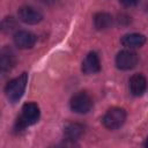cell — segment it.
I'll use <instances>...</instances> for the list:
<instances>
[{"label": "cell", "instance_id": "6da1fadb", "mask_svg": "<svg viewBox=\"0 0 148 148\" xmlns=\"http://www.w3.org/2000/svg\"><path fill=\"white\" fill-rule=\"evenodd\" d=\"M27 82H28V74L22 73L20 76L10 80L7 83V86L5 88V92H6V96L9 99V102L16 103L21 99V97L24 94Z\"/></svg>", "mask_w": 148, "mask_h": 148}, {"label": "cell", "instance_id": "7a4b0ae2", "mask_svg": "<svg viewBox=\"0 0 148 148\" xmlns=\"http://www.w3.org/2000/svg\"><path fill=\"white\" fill-rule=\"evenodd\" d=\"M39 119V108L36 103H25L22 106V114L15 124L16 131H22L29 125H34Z\"/></svg>", "mask_w": 148, "mask_h": 148}, {"label": "cell", "instance_id": "3957f363", "mask_svg": "<svg viewBox=\"0 0 148 148\" xmlns=\"http://www.w3.org/2000/svg\"><path fill=\"white\" fill-rule=\"evenodd\" d=\"M126 120V112L120 108H111L104 114L102 121L103 125L109 130H117L124 125Z\"/></svg>", "mask_w": 148, "mask_h": 148}, {"label": "cell", "instance_id": "277c9868", "mask_svg": "<svg viewBox=\"0 0 148 148\" xmlns=\"http://www.w3.org/2000/svg\"><path fill=\"white\" fill-rule=\"evenodd\" d=\"M91 108L92 98L84 91H79L71 98V109L76 113H87Z\"/></svg>", "mask_w": 148, "mask_h": 148}, {"label": "cell", "instance_id": "5b68a950", "mask_svg": "<svg viewBox=\"0 0 148 148\" xmlns=\"http://www.w3.org/2000/svg\"><path fill=\"white\" fill-rule=\"evenodd\" d=\"M138 64V54L130 50L120 51L116 57V65L119 69L127 71L135 67Z\"/></svg>", "mask_w": 148, "mask_h": 148}, {"label": "cell", "instance_id": "8992f818", "mask_svg": "<svg viewBox=\"0 0 148 148\" xmlns=\"http://www.w3.org/2000/svg\"><path fill=\"white\" fill-rule=\"evenodd\" d=\"M18 18L28 24H36L42 21L43 15L39 10L31 6H23L18 9Z\"/></svg>", "mask_w": 148, "mask_h": 148}, {"label": "cell", "instance_id": "52a82bcc", "mask_svg": "<svg viewBox=\"0 0 148 148\" xmlns=\"http://www.w3.org/2000/svg\"><path fill=\"white\" fill-rule=\"evenodd\" d=\"M14 43L20 49H31L36 43V36L27 30H20L14 35Z\"/></svg>", "mask_w": 148, "mask_h": 148}, {"label": "cell", "instance_id": "ba28073f", "mask_svg": "<svg viewBox=\"0 0 148 148\" xmlns=\"http://www.w3.org/2000/svg\"><path fill=\"white\" fill-rule=\"evenodd\" d=\"M99 69H101V61L97 53L89 52L82 62V72L84 74H95L99 72Z\"/></svg>", "mask_w": 148, "mask_h": 148}, {"label": "cell", "instance_id": "9c48e42d", "mask_svg": "<svg viewBox=\"0 0 148 148\" xmlns=\"http://www.w3.org/2000/svg\"><path fill=\"white\" fill-rule=\"evenodd\" d=\"M147 88V80L142 74H134L130 79V90L134 96H141Z\"/></svg>", "mask_w": 148, "mask_h": 148}, {"label": "cell", "instance_id": "30bf717a", "mask_svg": "<svg viewBox=\"0 0 148 148\" xmlns=\"http://www.w3.org/2000/svg\"><path fill=\"white\" fill-rule=\"evenodd\" d=\"M146 43V37L142 34H127L125 36H123L121 38V44L126 47L133 49V47H140Z\"/></svg>", "mask_w": 148, "mask_h": 148}, {"label": "cell", "instance_id": "8fae6325", "mask_svg": "<svg viewBox=\"0 0 148 148\" xmlns=\"http://www.w3.org/2000/svg\"><path fill=\"white\" fill-rule=\"evenodd\" d=\"M15 62V56L14 52L9 49V47H5L1 51V56H0V67H1V72L6 73L8 71H10V68L13 67Z\"/></svg>", "mask_w": 148, "mask_h": 148}, {"label": "cell", "instance_id": "7c38bea8", "mask_svg": "<svg viewBox=\"0 0 148 148\" xmlns=\"http://www.w3.org/2000/svg\"><path fill=\"white\" fill-rule=\"evenodd\" d=\"M112 22H113V18L111 14L105 13V12L97 13L94 16V25L97 30H105L110 28L112 25Z\"/></svg>", "mask_w": 148, "mask_h": 148}, {"label": "cell", "instance_id": "4fadbf2b", "mask_svg": "<svg viewBox=\"0 0 148 148\" xmlns=\"http://www.w3.org/2000/svg\"><path fill=\"white\" fill-rule=\"evenodd\" d=\"M83 132H84V126L79 123L68 124L64 130V134L67 140H76L83 134Z\"/></svg>", "mask_w": 148, "mask_h": 148}, {"label": "cell", "instance_id": "5bb4252c", "mask_svg": "<svg viewBox=\"0 0 148 148\" xmlns=\"http://www.w3.org/2000/svg\"><path fill=\"white\" fill-rule=\"evenodd\" d=\"M16 27V23H15V21L13 20V17H6L5 20H3V22H2V29H3V31H12L14 28Z\"/></svg>", "mask_w": 148, "mask_h": 148}, {"label": "cell", "instance_id": "9a60e30c", "mask_svg": "<svg viewBox=\"0 0 148 148\" xmlns=\"http://www.w3.org/2000/svg\"><path fill=\"white\" fill-rule=\"evenodd\" d=\"M119 1L125 7H132V6H135L139 2V0H119Z\"/></svg>", "mask_w": 148, "mask_h": 148}, {"label": "cell", "instance_id": "2e32d148", "mask_svg": "<svg viewBox=\"0 0 148 148\" xmlns=\"http://www.w3.org/2000/svg\"><path fill=\"white\" fill-rule=\"evenodd\" d=\"M145 146L148 148V138H147V140H146V142H145Z\"/></svg>", "mask_w": 148, "mask_h": 148}, {"label": "cell", "instance_id": "e0dca14e", "mask_svg": "<svg viewBox=\"0 0 148 148\" xmlns=\"http://www.w3.org/2000/svg\"><path fill=\"white\" fill-rule=\"evenodd\" d=\"M40 1H44V2H50V1H52V0H40Z\"/></svg>", "mask_w": 148, "mask_h": 148}]
</instances>
